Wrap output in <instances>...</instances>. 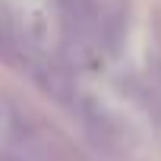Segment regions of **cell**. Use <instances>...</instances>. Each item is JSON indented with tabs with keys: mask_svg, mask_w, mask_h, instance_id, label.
<instances>
[{
	"mask_svg": "<svg viewBox=\"0 0 161 161\" xmlns=\"http://www.w3.org/2000/svg\"><path fill=\"white\" fill-rule=\"evenodd\" d=\"M152 66H155V86H158V92H161V35H158V44H155V51H152Z\"/></svg>",
	"mask_w": 161,
	"mask_h": 161,
	"instance_id": "2",
	"label": "cell"
},
{
	"mask_svg": "<svg viewBox=\"0 0 161 161\" xmlns=\"http://www.w3.org/2000/svg\"><path fill=\"white\" fill-rule=\"evenodd\" d=\"M0 60H7V63H22L25 60V47L16 35V25L3 7V0H0Z\"/></svg>",
	"mask_w": 161,
	"mask_h": 161,
	"instance_id": "1",
	"label": "cell"
}]
</instances>
